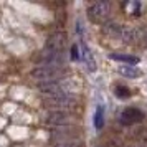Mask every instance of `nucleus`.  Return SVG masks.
<instances>
[{"mask_svg": "<svg viewBox=\"0 0 147 147\" xmlns=\"http://www.w3.org/2000/svg\"><path fill=\"white\" fill-rule=\"evenodd\" d=\"M74 121V116L68 111H51L47 116V124L50 126H63L69 127V124Z\"/></svg>", "mask_w": 147, "mask_h": 147, "instance_id": "39448f33", "label": "nucleus"}, {"mask_svg": "<svg viewBox=\"0 0 147 147\" xmlns=\"http://www.w3.org/2000/svg\"><path fill=\"white\" fill-rule=\"evenodd\" d=\"M94 127L101 131L102 127H104V106L99 104V106L96 107V113H94Z\"/></svg>", "mask_w": 147, "mask_h": 147, "instance_id": "9d476101", "label": "nucleus"}, {"mask_svg": "<svg viewBox=\"0 0 147 147\" xmlns=\"http://www.w3.org/2000/svg\"><path fill=\"white\" fill-rule=\"evenodd\" d=\"M114 94H116V98H119V99H127V98H131L132 91L127 86H124V84H116V86H114Z\"/></svg>", "mask_w": 147, "mask_h": 147, "instance_id": "9b49d317", "label": "nucleus"}, {"mask_svg": "<svg viewBox=\"0 0 147 147\" xmlns=\"http://www.w3.org/2000/svg\"><path fill=\"white\" fill-rule=\"evenodd\" d=\"M111 15V3L102 0V2H94L88 7V17L89 20L96 25H102Z\"/></svg>", "mask_w": 147, "mask_h": 147, "instance_id": "f03ea898", "label": "nucleus"}, {"mask_svg": "<svg viewBox=\"0 0 147 147\" xmlns=\"http://www.w3.org/2000/svg\"><path fill=\"white\" fill-rule=\"evenodd\" d=\"M146 119V114L140 111L139 107H126L122 113L119 114V122L124 126H132V124H139Z\"/></svg>", "mask_w": 147, "mask_h": 147, "instance_id": "20e7f679", "label": "nucleus"}, {"mask_svg": "<svg viewBox=\"0 0 147 147\" xmlns=\"http://www.w3.org/2000/svg\"><path fill=\"white\" fill-rule=\"evenodd\" d=\"M65 74V68L63 65H40L32 69L30 76L33 78L36 83L41 84H48V83H55L60 81L61 76Z\"/></svg>", "mask_w": 147, "mask_h": 147, "instance_id": "f257e3e1", "label": "nucleus"}, {"mask_svg": "<svg viewBox=\"0 0 147 147\" xmlns=\"http://www.w3.org/2000/svg\"><path fill=\"white\" fill-rule=\"evenodd\" d=\"M111 60L126 63L129 66H134V65L139 63V58L137 56H134V55H122V53H111Z\"/></svg>", "mask_w": 147, "mask_h": 147, "instance_id": "6e6552de", "label": "nucleus"}, {"mask_svg": "<svg viewBox=\"0 0 147 147\" xmlns=\"http://www.w3.org/2000/svg\"><path fill=\"white\" fill-rule=\"evenodd\" d=\"M117 71H119V74L126 76V78H139L140 74H142V71H140L137 66H129V65H126V66H119L117 68Z\"/></svg>", "mask_w": 147, "mask_h": 147, "instance_id": "1a4fd4ad", "label": "nucleus"}, {"mask_svg": "<svg viewBox=\"0 0 147 147\" xmlns=\"http://www.w3.org/2000/svg\"><path fill=\"white\" fill-rule=\"evenodd\" d=\"M78 45H73L71 47V60H80V53H78Z\"/></svg>", "mask_w": 147, "mask_h": 147, "instance_id": "ddd939ff", "label": "nucleus"}, {"mask_svg": "<svg viewBox=\"0 0 147 147\" xmlns=\"http://www.w3.org/2000/svg\"><path fill=\"white\" fill-rule=\"evenodd\" d=\"M55 147H84V144L81 142V140H63V142H60V144H56Z\"/></svg>", "mask_w": 147, "mask_h": 147, "instance_id": "f8f14e48", "label": "nucleus"}, {"mask_svg": "<svg viewBox=\"0 0 147 147\" xmlns=\"http://www.w3.org/2000/svg\"><path fill=\"white\" fill-rule=\"evenodd\" d=\"M65 43H66V33H63V32H56L53 33L47 41V50H51V51H63V48H65Z\"/></svg>", "mask_w": 147, "mask_h": 147, "instance_id": "423d86ee", "label": "nucleus"}, {"mask_svg": "<svg viewBox=\"0 0 147 147\" xmlns=\"http://www.w3.org/2000/svg\"><path fill=\"white\" fill-rule=\"evenodd\" d=\"M45 106L51 107L55 111H66L76 106V96L74 94H58V96H50L43 99Z\"/></svg>", "mask_w": 147, "mask_h": 147, "instance_id": "7ed1b4c3", "label": "nucleus"}, {"mask_svg": "<svg viewBox=\"0 0 147 147\" xmlns=\"http://www.w3.org/2000/svg\"><path fill=\"white\" fill-rule=\"evenodd\" d=\"M80 60H83L84 63H86V66H88L89 71H94V69H96V63H94L93 53H91V50L86 47L84 41L80 43Z\"/></svg>", "mask_w": 147, "mask_h": 147, "instance_id": "0eeeda50", "label": "nucleus"}]
</instances>
